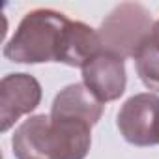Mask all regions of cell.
<instances>
[{"instance_id": "cell-1", "label": "cell", "mask_w": 159, "mask_h": 159, "mask_svg": "<svg viewBox=\"0 0 159 159\" xmlns=\"http://www.w3.org/2000/svg\"><path fill=\"white\" fill-rule=\"evenodd\" d=\"M90 146V125L51 114L30 116L11 137L15 159H84Z\"/></svg>"}, {"instance_id": "cell-2", "label": "cell", "mask_w": 159, "mask_h": 159, "mask_svg": "<svg viewBox=\"0 0 159 159\" xmlns=\"http://www.w3.org/2000/svg\"><path fill=\"white\" fill-rule=\"evenodd\" d=\"M71 23L69 17L56 10H32L21 19L17 30L4 45V56L15 64H64Z\"/></svg>"}, {"instance_id": "cell-3", "label": "cell", "mask_w": 159, "mask_h": 159, "mask_svg": "<svg viewBox=\"0 0 159 159\" xmlns=\"http://www.w3.org/2000/svg\"><path fill=\"white\" fill-rule=\"evenodd\" d=\"M153 21L150 11L137 2L116 6L98 28L103 51L120 58H135L137 51L150 38Z\"/></svg>"}, {"instance_id": "cell-4", "label": "cell", "mask_w": 159, "mask_h": 159, "mask_svg": "<svg viewBox=\"0 0 159 159\" xmlns=\"http://www.w3.org/2000/svg\"><path fill=\"white\" fill-rule=\"evenodd\" d=\"M116 125L133 146L159 144V96L142 92L129 98L118 111Z\"/></svg>"}, {"instance_id": "cell-5", "label": "cell", "mask_w": 159, "mask_h": 159, "mask_svg": "<svg viewBox=\"0 0 159 159\" xmlns=\"http://www.w3.org/2000/svg\"><path fill=\"white\" fill-rule=\"evenodd\" d=\"M41 84L28 73H10L0 81V131H10L15 122L38 109Z\"/></svg>"}, {"instance_id": "cell-6", "label": "cell", "mask_w": 159, "mask_h": 159, "mask_svg": "<svg viewBox=\"0 0 159 159\" xmlns=\"http://www.w3.org/2000/svg\"><path fill=\"white\" fill-rule=\"evenodd\" d=\"M83 83L101 103L120 99L127 86L125 60L107 51L99 52L83 67Z\"/></svg>"}, {"instance_id": "cell-7", "label": "cell", "mask_w": 159, "mask_h": 159, "mask_svg": "<svg viewBox=\"0 0 159 159\" xmlns=\"http://www.w3.org/2000/svg\"><path fill=\"white\" fill-rule=\"evenodd\" d=\"M103 114V103L84 86V83H75L62 88L52 105H51V116L81 122L90 127H94Z\"/></svg>"}, {"instance_id": "cell-8", "label": "cell", "mask_w": 159, "mask_h": 159, "mask_svg": "<svg viewBox=\"0 0 159 159\" xmlns=\"http://www.w3.org/2000/svg\"><path fill=\"white\" fill-rule=\"evenodd\" d=\"M135 67L142 84L150 90L159 92V49L148 38L135 54Z\"/></svg>"}, {"instance_id": "cell-9", "label": "cell", "mask_w": 159, "mask_h": 159, "mask_svg": "<svg viewBox=\"0 0 159 159\" xmlns=\"http://www.w3.org/2000/svg\"><path fill=\"white\" fill-rule=\"evenodd\" d=\"M150 39L153 41V45L159 49V19L153 23V28H152V34H150Z\"/></svg>"}]
</instances>
